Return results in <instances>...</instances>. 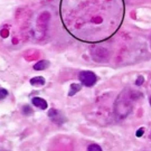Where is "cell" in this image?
<instances>
[{
    "instance_id": "cell-11",
    "label": "cell",
    "mask_w": 151,
    "mask_h": 151,
    "mask_svg": "<svg viewBox=\"0 0 151 151\" xmlns=\"http://www.w3.org/2000/svg\"><path fill=\"white\" fill-rule=\"evenodd\" d=\"M145 82L144 77L142 75L138 76L135 82V84L137 86H141Z\"/></svg>"
},
{
    "instance_id": "cell-3",
    "label": "cell",
    "mask_w": 151,
    "mask_h": 151,
    "mask_svg": "<svg viewBox=\"0 0 151 151\" xmlns=\"http://www.w3.org/2000/svg\"><path fill=\"white\" fill-rule=\"evenodd\" d=\"M47 115L50 121L58 126H62L68 120L62 111L54 108H50L49 110Z\"/></svg>"
},
{
    "instance_id": "cell-12",
    "label": "cell",
    "mask_w": 151,
    "mask_h": 151,
    "mask_svg": "<svg viewBox=\"0 0 151 151\" xmlns=\"http://www.w3.org/2000/svg\"><path fill=\"white\" fill-rule=\"evenodd\" d=\"M145 132V130L144 128L143 127L140 128L136 132V136L138 138H140L143 135Z\"/></svg>"
},
{
    "instance_id": "cell-4",
    "label": "cell",
    "mask_w": 151,
    "mask_h": 151,
    "mask_svg": "<svg viewBox=\"0 0 151 151\" xmlns=\"http://www.w3.org/2000/svg\"><path fill=\"white\" fill-rule=\"evenodd\" d=\"M32 103L35 107L42 110H46L48 108L47 102L44 98L39 97L33 98L32 100Z\"/></svg>"
},
{
    "instance_id": "cell-9",
    "label": "cell",
    "mask_w": 151,
    "mask_h": 151,
    "mask_svg": "<svg viewBox=\"0 0 151 151\" xmlns=\"http://www.w3.org/2000/svg\"><path fill=\"white\" fill-rule=\"evenodd\" d=\"M23 111L25 114L27 115H31L33 113L32 109L28 105L24 106Z\"/></svg>"
},
{
    "instance_id": "cell-2",
    "label": "cell",
    "mask_w": 151,
    "mask_h": 151,
    "mask_svg": "<svg viewBox=\"0 0 151 151\" xmlns=\"http://www.w3.org/2000/svg\"><path fill=\"white\" fill-rule=\"evenodd\" d=\"M79 79L83 85L88 87H93L97 82L96 75L91 71L81 72L79 74Z\"/></svg>"
},
{
    "instance_id": "cell-6",
    "label": "cell",
    "mask_w": 151,
    "mask_h": 151,
    "mask_svg": "<svg viewBox=\"0 0 151 151\" xmlns=\"http://www.w3.org/2000/svg\"><path fill=\"white\" fill-rule=\"evenodd\" d=\"M30 82L31 85L34 87H41L45 85L46 80L42 76H36L31 79Z\"/></svg>"
},
{
    "instance_id": "cell-7",
    "label": "cell",
    "mask_w": 151,
    "mask_h": 151,
    "mask_svg": "<svg viewBox=\"0 0 151 151\" xmlns=\"http://www.w3.org/2000/svg\"><path fill=\"white\" fill-rule=\"evenodd\" d=\"M82 85L79 83H73L71 84L68 91V95L73 97L80 92L82 89Z\"/></svg>"
},
{
    "instance_id": "cell-10",
    "label": "cell",
    "mask_w": 151,
    "mask_h": 151,
    "mask_svg": "<svg viewBox=\"0 0 151 151\" xmlns=\"http://www.w3.org/2000/svg\"><path fill=\"white\" fill-rule=\"evenodd\" d=\"M8 95V92L5 89L0 88V100L4 99Z\"/></svg>"
},
{
    "instance_id": "cell-8",
    "label": "cell",
    "mask_w": 151,
    "mask_h": 151,
    "mask_svg": "<svg viewBox=\"0 0 151 151\" xmlns=\"http://www.w3.org/2000/svg\"><path fill=\"white\" fill-rule=\"evenodd\" d=\"M87 150L89 151H102L101 146L97 144H91L88 146Z\"/></svg>"
},
{
    "instance_id": "cell-13",
    "label": "cell",
    "mask_w": 151,
    "mask_h": 151,
    "mask_svg": "<svg viewBox=\"0 0 151 151\" xmlns=\"http://www.w3.org/2000/svg\"><path fill=\"white\" fill-rule=\"evenodd\" d=\"M150 105L151 106V97H150Z\"/></svg>"
},
{
    "instance_id": "cell-5",
    "label": "cell",
    "mask_w": 151,
    "mask_h": 151,
    "mask_svg": "<svg viewBox=\"0 0 151 151\" xmlns=\"http://www.w3.org/2000/svg\"><path fill=\"white\" fill-rule=\"evenodd\" d=\"M50 65V63L49 61L47 60H42L35 64L33 66V68L35 71H43L48 68Z\"/></svg>"
},
{
    "instance_id": "cell-1",
    "label": "cell",
    "mask_w": 151,
    "mask_h": 151,
    "mask_svg": "<svg viewBox=\"0 0 151 151\" xmlns=\"http://www.w3.org/2000/svg\"><path fill=\"white\" fill-rule=\"evenodd\" d=\"M139 91L126 89L117 96L114 104V113L115 118L122 120L126 118L131 113L136 102L142 97Z\"/></svg>"
},
{
    "instance_id": "cell-14",
    "label": "cell",
    "mask_w": 151,
    "mask_h": 151,
    "mask_svg": "<svg viewBox=\"0 0 151 151\" xmlns=\"http://www.w3.org/2000/svg\"></svg>"
}]
</instances>
